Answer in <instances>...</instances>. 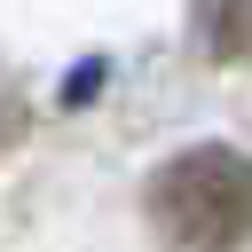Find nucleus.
I'll use <instances>...</instances> for the list:
<instances>
[{
    "label": "nucleus",
    "mask_w": 252,
    "mask_h": 252,
    "mask_svg": "<svg viewBox=\"0 0 252 252\" xmlns=\"http://www.w3.org/2000/svg\"><path fill=\"white\" fill-rule=\"evenodd\" d=\"M197 32L220 63H244L252 55V0H197Z\"/></svg>",
    "instance_id": "obj_2"
},
{
    "label": "nucleus",
    "mask_w": 252,
    "mask_h": 252,
    "mask_svg": "<svg viewBox=\"0 0 252 252\" xmlns=\"http://www.w3.org/2000/svg\"><path fill=\"white\" fill-rule=\"evenodd\" d=\"M16 134H24V102H16V87L0 79V150H8Z\"/></svg>",
    "instance_id": "obj_3"
},
{
    "label": "nucleus",
    "mask_w": 252,
    "mask_h": 252,
    "mask_svg": "<svg viewBox=\"0 0 252 252\" xmlns=\"http://www.w3.org/2000/svg\"><path fill=\"white\" fill-rule=\"evenodd\" d=\"M150 220L173 252H236L252 236V158L244 150H181L150 181Z\"/></svg>",
    "instance_id": "obj_1"
}]
</instances>
